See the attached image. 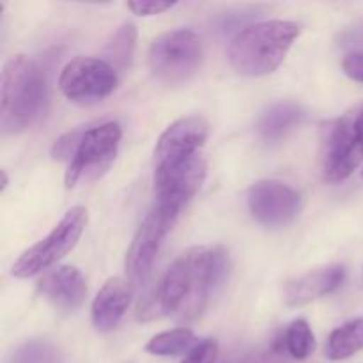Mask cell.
Segmentation results:
<instances>
[{
    "label": "cell",
    "mask_w": 363,
    "mask_h": 363,
    "mask_svg": "<svg viewBox=\"0 0 363 363\" xmlns=\"http://www.w3.org/2000/svg\"><path fill=\"white\" fill-rule=\"evenodd\" d=\"M174 6H176L174 2H162V0H138V2L128 4V9L138 16H152V14H160Z\"/></svg>",
    "instance_id": "24"
},
{
    "label": "cell",
    "mask_w": 363,
    "mask_h": 363,
    "mask_svg": "<svg viewBox=\"0 0 363 363\" xmlns=\"http://www.w3.org/2000/svg\"><path fill=\"white\" fill-rule=\"evenodd\" d=\"M38 293L62 314H73L87 298L85 277L73 266H59L39 279Z\"/></svg>",
    "instance_id": "13"
},
{
    "label": "cell",
    "mask_w": 363,
    "mask_h": 363,
    "mask_svg": "<svg viewBox=\"0 0 363 363\" xmlns=\"http://www.w3.org/2000/svg\"><path fill=\"white\" fill-rule=\"evenodd\" d=\"M6 186H7V176H6V172H4V170H2V190Z\"/></svg>",
    "instance_id": "26"
},
{
    "label": "cell",
    "mask_w": 363,
    "mask_h": 363,
    "mask_svg": "<svg viewBox=\"0 0 363 363\" xmlns=\"http://www.w3.org/2000/svg\"><path fill=\"white\" fill-rule=\"evenodd\" d=\"M202 62V43L191 30H170L152 41L149 48V69L165 85L190 80Z\"/></svg>",
    "instance_id": "5"
},
{
    "label": "cell",
    "mask_w": 363,
    "mask_h": 363,
    "mask_svg": "<svg viewBox=\"0 0 363 363\" xmlns=\"http://www.w3.org/2000/svg\"><path fill=\"white\" fill-rule=\"evenodd\" d=\"M208 123L199 116L183 117L170 124L156 144L155 172L199 156V149L208 140Z\"/></svg>",
    "instance_id": "12"
},
{
    "label": "cell",
    "mask_w": 363,
    "mask_h": 363,
    "mask_svg": "<svg viewBox=\"0 0 363 363\" xmlns=\"http://www.w3.org/2000/svg\"><path fill=\"white\" fill-rule=\"evenodd\" d=\"M135 46H137V28L133 23L126 21L117 28L113 38L110 39L108 46H106V53H108L112 66L116 69H126L130 66Z\"/></svg>",
    "instance_id": "19"
},
{
    "label": "cell",
    "mask_w": 363,
    "mask_h": 363,
    "mask_svg": "<svg viewBox=\"0 0 363 363\" xmlns=\"http://www.w3.org/2000/svg\"><path fill=\"white\" fill-rule=\"evenodd\" d=\"M80 140H82V137H78V133L62 135V137H60L59 140H55V144H53L52 156L53 158H59V160L69 158V162H71V158H73L74 152H77Z\"/></svg>",
    "instance_id": "23"
},
{
    "label": "cell",
    "mask_w": 363,
    "mask_h": 363,
    "mask_svg": "<svg viewBox=\"0 0 363 363\" xmlns=\"http://www.w3.org/2000/svg\"><path fill=\"white\" fill-rule=\"evenodd\" d=\"M303 110L294 103H279L266 110L257 123V133L264 142H279L303 119Z\"/></svg>",
    "instance_id": "16"
},
{
    "label": "cell",
    "mask_w": 363,
    "mask_h": 363,
    "mask_svg": "<svg viewBox=\"0 0 363 363\" xmlns=\"http://www.w3.org/2000/svg\"><path fill=\"white\" fill-rule=\"evenodd\" d=\"M344 277H346V272L339 264L325 266V268L308 272L286 284L284 300L289 307L307 305L339 289L344 282Z\"/></svg>",
    "instance_id": "14"
},
{
    "label": "cell",
    "mask_w": 363,
    "mask_h": 363,
    "mask_svg": "<svg viewBox=\"0 0 363 363\" xmlns=\"http://www.w3.org/2000/svg\"><path fill=\"white\" fill-rule=\"evenodd\" d=\"M123 131L117 123H105L85 131L66 172V186L73 188L82 179H98L108 170L117 156Z\"/></svg>",
    "instance_id": "8"
},
{
    "label": "cell",
    "mask_w": 363,
    "mask_h": 363,
    "mask_svg": "<svg viewBox=\"0 0 363 363\" xmlns=\"http://www.w3.org/2000/svg\"><path fill=\"white\" fill-rule=\"evenodd\" d=\"M45 101V77L34 60L16 55L4 64L0 80V130L16 135L34 124Z\"/></svg>",
    "instance_id": "3"
},
{
    "label": "cell",
    "mask_w": 363,
    "mask_h": 363,
    "mask_svg": "<svg viewBox=\"0 0 363 363\" xmlns=\"http://www.w3.org/2000/svg\"><path fill=\"white\" fill-rule=\"evenodd\" d=\"M248 209L261 225L279 229L296 218L301 209V199L289 184L262 179L248 190Z\"/></svg>",
    "instance_id": "10"
},
{
    "label": "cell",
    "mask_w": 363,
    "mask_h": 363,
    "mask_svg": "<svg viewBox=\"0 0 363 363\" xmlns=\"http://www.w3.org/2000/svg\"><path fill=\"white\" fill-rule=\"evenodd\" d=\"M206 179V162L194 156L188 162L155 172V191L158 208L179 216L181 209L199 191Z\"/></svg>",
    "instance_id": "11"
},
{
    "label": "cell",
    "mask_w": 363,
    "mask_h": 363,
    "mask_svg": "<svg viewBox=\"0 0 363 363\" xmlns=\"http://www.w3.org/2000/svg\"><path fill=\"white\" fill-rule=\"evenodd\" d=\"M362 179H363V172H362Z\"/></svg>",
    "instance_id": "27"
},
{
    "label": "cell",
    "mask_w": 363,
    "mask_h": 363,
    "mask_svg": "<svg viewBox=\"0 0 363 363\" xmlns=\"http://www.w3.org/2000/svg\"><path fill=\"white\" fill-rule=\"evenodd\" d=\"M342 69L351 80L363 84V52L347 53L342 60Z\"/></svg>",
    "instance_id": "25"
},
{
    "label": "cell",
    "mask_w": 363,
    "mask_h": 363,
    "mask_svg": "<svg viewBox=\"0 0 363 363\" xmlns=\"http://www.w3.org/2000/svg\"><path fill=\"white\" fill-rule=\"evenodd\" d=\"M300 35L293 21L269 20L245 27L229 45V62L241 77H266L273 73Z\"/></svg>",
    "instance_id": "2"
},
{
    "label": "cell",
    "mask_w": 363,
    "mask_h": 363,
    "mask_svg": "<svg viewBox=\"0 0 363 363\" xmlns=\"http://www.w3.org/2000/svg\"><path fill=\"white\" fill-rule=\"evenodd\" d=\"M229 262L220 248H188L172 262L158 289L138 307V319L149 321L160 315H172L190 323L204 312L209 298L225 280Z\"/></svg>",
    "instance_id": "1"
},
{
    "label": "cell",
    "mask_w": 363,
    "mask_h": 363,
    "mask_svg": "<svg viewBox=\"0 0 363 363\" xmlns=\"http://www.w3.org/2000/svg\"><path fill=\"white\" fill-rule=\"evenodd\" d=\"M363 162V108L325 124L321 135L323 176L328 183L347 179Z\"/></svg>",
    "instance_id": "4"
},
{
    "label": "cell",
    "mask_w": 363,
    "mask_h": 363,
    "mask_svg": "<svg viewBox=\"0 0 363 363\" xmlns=\"http://www.w3.org/2000/svg\"><path fill=\"white\" fill-rule=\"evenodd\" d=\"M11 363H55V350L48 342L32 340L14 351Z\"/></svg>",
    "instance_id": "21"
},
{
    "label": "cell",
    "mask_w": 363,
    "mask_h": 363,
    "mask_svg": "<svg viewBox=\"0 0 363 363\" xmlns=\"http://www.w3.org/2000/svg\"><path fill=\"white\" fill-rule=\"evenodd\" d=\"M197 344L191 330L174 328L152 337L145 346V351L156 357H177V354L190 353Z\"/></svg>",
    "instance_id": "18"
},
{
    "label": "cell",
    "mask_w": 363,
    "mask_h": 363,
    "mask_svg": "<svg viewBox=\"0 0 363 363\" xmlns=\"http://www.w3.org/2000/svg\"><path fill=\"white\" fill-rule=\"evenodd\" d=\"M282 342L287 353L293 358H296V360L308 358L315 347L314 333H312L311 326H308L305 319H296V321L291 323L289 328L284 333Z\"/></svg>",
    "instance_id": "20"
},
{
    "label": "cell",
    "mask_w": 363,
    "mask_h": 363,
    "mask_svg": "<svg viewBox=\"0 0 363 363\" xmlns=\"http://www.w3.org/2000/svg\"><path fill=\"white\" fill-rule=\"evenodd\" d=\"M363 350V319L346 323L333 330L326 342V357L333 362L346 360Z\"/></svg>",
    "instance_id": "17"
},
{
    "label": "cell",
    "mask_w": 363,
    "mask_h": 363,
    "mask_svg": "<svg viewBox=\"0 0 363 363\" xmlns=\"http://www.w3.org/2000/svg\"><path fill=\"white\" fill-rule=\"evenodd\" d=\"M177 216L155 206L138 227L126 254V275L130 284L138 286L147 279L155 264L163 240L176 223Z\"/></svg>",
    "instance_id": "9"
},
{
    "label": "cell",
    "mask_w": 363,
    "mask_h": 363,
    "mask_svg": "<svg viewBox=\"0 0 363 363\" xmlns=\"http://www.w3.org/2000/svg\"><path fill=\"white\" fill-rule=\"evenodd\" d=\"M216 354H218V346L215 340H202L181 363H215Z\"/></svg>",
    "instance_id": "22"
},
{
    "label": "cell",
    "mask_w": 363,
    "mask_h": 363,
    "mask_svg": "<svg viewBox=\"0 0 363 363\" xmlns=\"http://www.w3.org/2000/svg\"><path fill=\"white\" fill-rule=\"evenodd\" d=\"M87 227V211L82 206L71 208L62 216L59 223L53 227L52 233L35 245H32L28 250L18 257L13 264V277L16 279H32L39 273L46 272L50 266L57 264L62 257H66L74 247L78 240L84 234Z\"/></svg>",
    "instance_id": "6"
},
{
    "label": "cell",
    "mask_w": 363,
    "mask_h": 363,
    "mask_svg": "<svg viewBox=\"0 0 363 363\" xmlns=\"http://www.w3.org/2000/svg\"><path fill=\"white\" fill-rule=\"evenodd\" d=\"M131 294L133 289L128 280L119 277L106 280L92 301V325L98 332H112L119 325L130 307Z\"/></svg>",
    "instance_id": "15"
},
{
    "label": "cell",
    "mask_w": 363,
    "mask_h": 363,
    "mask_svg": "<svg viewBox=\"0 0 363 363\" xmlns=\"http://www.w3.org/2000/svg\"><path fill=\"white\" fill-rule=\"evenodd\" d=\"M117 69L94 57H77L64 66L59 78L60 92L77 105L89 106L108 98L117 87Z\"/></svg>",
    "instance_id": "7"
}]
</instances>
